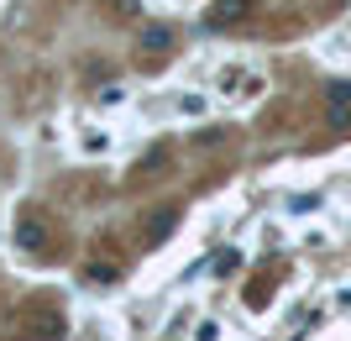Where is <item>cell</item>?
<instances>
[{
	"label": "cell",
	"mask_w": 351,
	"mask_h": 341,
	"mask_svg": "<svg viewBox=\"0 0 351 341\" xmlns=\"http://www.w3.org/2000/svg\"><path fill=\"white\" fill-rule=\"evenodd\" d=\"M63 336H69V326H63V315L53 305H32L21 315V326H16V341H63Z\"/></svg>",
	"instance_id": "cell-1"
},
{
	"label": "cell",
	"mask_w": 351,
	"mask_h": 341,
	"mask_svg": "<svg viewBox=\"0 0 351 341\" xmlns=\"http://www.w3.org/2000/svg\"><path fill=\"white\" fill-rule=\"evenodd\" d=\"M16 247L21 252H32V257H47V247H53V231H47V215L43 210H21L16 215Z\"/></svg>",
	"instance_id": "cell-2"
},
{
	"label": "cell",
	"mask_w": 351,
	"mask_h": 341,
	"mask_svg": "<svg viewBox=\"0 0 351 341\" xmlns=\"http://www.w3.org/2000/svg\"><path fill=\"white\" fill-rule=\"evenodd\" d=\"M325 116H330V126L351 132V84H346V79L325 84Z\"/></svg>",
	"instance_id": "cell-3"
},
{
	"label": "cell",
	"mask_w": 351,
	"mask_h": 341,
	"mask_svg": "<svg viewBox=\"0 0 351 341\" xmlns=\"http://www.w3.org/2000/svg\"><path fill=\"white\" fill-rule=\"evenodd\" d=\"M247 11H252V0H215L205 11V21L210 27H236V21H247Z\"/></svg>",
	"instance_id": "cell-4"
},
{
	"label": "cell",
	"mask_w": 351,
	"mask_h": 341,
	"mask_svg": "<svg viewBox=\"0 0 351 341\" xmlns=\"http://www.w3.org/2000/svg\"><path fill=\"white\" fill-rule=\"evenodd\" d=\"M257 89H263V79L257 74H247V69H226V74H220V95H257Z\"/></svg>",
	"instance_id": "cell-5"
},
{
	"label": "cell",
	"mask_w": 351,
	"mask_h": 341,
	"mask_svg": "<svg viewBox=\"0 0 351 341\" xmlns=\"http://www.w3.org/2000/svg\"><path fill=\"white\" fill-rule=\"evenodd\" d=\"M142 43H147V53H168V43H173V32H168V27L158 21V27H147V32H142Z\"/></svg>",
	"instance_id": "cell-6"
},
{
	"label": "cell",
	"mask_w": 351,
	"mask_h": 341,
	"mask_svg": "<svg viewBox=\"0 0 351 341\" xmlns=\"http://www.w3.org/2000/svg\"><path fill=\"white\" fill-rule=\"evenodd\" d=\"M173 226H178V215H173V210H162L158 221H147V242H162L168 231H173Z\"/></svg>",
	"instance_id": "cell-7"
},
{
	"label": "cell",
	"mask_w": 351,
	"mask_h": 341,
	"mask_svg": "<svg viewBox=\"0 0 351 341\" xmlns=\"http://www.w3.org/2000/svg\"><path fill=\"white\" fill-rule=\"evenodd\" d=\"M226 126H205V132H194V148H220V142H226Z\"/></svg>",
	"instance_id": "cell-8"
},
{
	"label": "cell",
	"mask_w": 351,
	"mask_h": 341,
	"mask_svg": "<svg viewBox=\"0 0 351 341\" xmlns=\"http://www.w3.org/2000/svg\"><path fill=\"white\" fill-rule=\"evenodd\" d=\"M194 341H220V326H215V320H199V331H194Z\"/></svg>",
	"instance_id": "cell-9"
},
{
	"label": "cell",
	"mask_w": 351,
	"mask_h": 341,
	"mask_svg": "<svg viewBox=\"0 0 351 341\" xmlns=\"http://www.w3.org/2000/svg\"><path fill=\"white\" fill-rule=\"evenodd\" d=\"M116 11L121 16H136V0H116Z\"/></svg>",
	"instance_id": "cell-10"
}]
</instances>
